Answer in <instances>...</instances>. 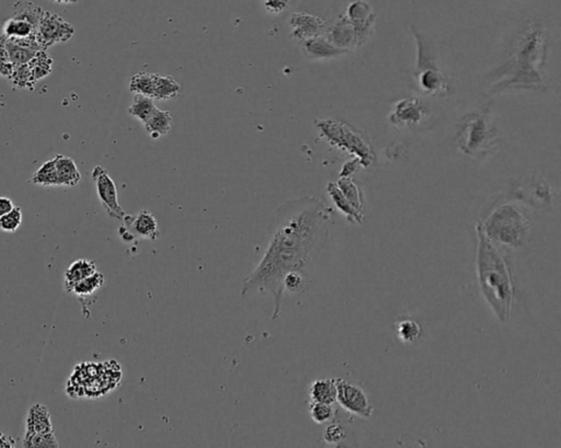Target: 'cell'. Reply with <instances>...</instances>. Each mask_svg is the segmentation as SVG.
<instances>
[{
    "instance_id": "74e56055",
    "label": "cell",
    "mask_w": 561,
    "mask_h": 448,
    "mask_svg": "<svg viewBox=\"0 0 561 448\" xmlns=\"http://www.w3.org/2000/svg\"><path fill=\"white\" fill-rule=\"evenodd\" d=\"M309 285V275L305 274L298 271L289 272L283 279V287L284 291H289L291 294H298L307 289Z\"/></svg>"
},
{
    "instance_id": "8992f818",
    "label": "cell",
    "mask_w": 561,
    "mask_h": 448,
    "mask_svg": "<svg viewBox=\"0 0 561 448\" xmlns=\"http://www.w3.org/2000/svg\"><path fill=\"white\" fill-rule=\"evenodd\" d=\"M315 126L321 138L332 147L352 155L363 168H368L375 162L368 138L349 123L336 119H317Z\"/></svg>"
},
{
    "instance_id": "6da1fadb",
    "label": "cell",
    "mask_w": 561,
    "mask_h": 448,
    "mask_svg": "<svg viewBox=\"0 0 561 448\" xmlns=\"http://www.w3.org/2000/svg\"><path fill=\"white\" fill-rule=\"evenodd\" d=\"M334 214L332 208L314 196L281 204L270 222L267 250L243 279L241 296L269 293L275 301L272 319H279L285 291L283 279L293 271L309 275L311 265L326 247Z\"/></svg>"
},
{
    "instance_id": "3957f363",
    "label": "cell",
    "mask_w": 561,
    "mask_h": 448,
    "mask_svg": "<svg viewBox=\"0 0 561 448\" xmlns=\"http://www.w3.org/2000/svg\"><path fill=\"white\" fill-rule=\"evenodd\" d=\"M477 235V277L481 294L495 317L507 324L512 314L514 284L505 255L476 225Z\"/></svg>"
},
{
    "instance_id": "8fae6325",
    "label": "cell",
    "mask_w": 561,
    "mask_h": 448,
    "mask_svg": "<svg viewBox=\"0 0 561 448\" xmlns=\"http://www.w3.org/2000/svg\"><path fill=\"white\" fill-rule=\"evenodd\" d=\"M93 182L96 186L97 194H98L100 203L103 208L106 210L108 215L116 221L123 222L128 214L123 210L119 202V193L116 190V183L112 178L109 176L102 166H96L93 168L92 174Z\"/></svg>"
},
{
    "instance_id": "9c48e42d",
    "label": "cell",
    "mask_w": 561,
    "mask_h": 448,
    "mask_svg": "<svg viewBox=\"0 0 561 448\" xmlns=\"http://www.w3.org/2000/svg\"><path fill=\"white\" fill-rule=\"evenodd\" d=\"M74 35V25L67 23L66 20L59 17L56 13H52L44 10L42 18L37 25L35 41L39 47L45 51L57 43L69 41Z\"/></svg>"
},
{
    "instance_id": "7402d4cb",
    "label": "cell",
    "mask_w": 561,
    "mask_h": 448,
    "mask_svg": "<svg viewBox=\"0 0 561 448\" xmlns=\"http://www.w3.org/2000/svg\"><path fill=\"white\" fill-rule=\"evenodd\" d=\"M96 272L97 265L95 261L87 259L76 260L65 271V289L69 293L77 283L80 282L83 279H87V277Z\"/></svg>"
},
{
    "instance_id": "d6986e66",
    "label": "cell",
    "mask_w": 561,
    "mask_h": 448,
    "mask_svg": "<svg viewBox=\"0 0 561 448\" xmlns=\"http://www.w3.org/2000/svg\"><path fill=\"white\" fill-rule=\"evenodd\" d=\"M53 430L51 413L47 406L35 404L28 411L25 418V434L51 433Z\"/></svg>"
},
{
    "instance_id": "f1b7e54d",
    "label": "cell",
    "mask_w": 561,
    "mask_h": 448,
    "mask_svg": "<svg viewBox=\"0 0 561 448\" xmlns=\"http://www.w3.org/2000/svg\"><path fill=\"white\" fill-rule=\"evenodd\" d=\"M44 10L31 1L21 0L13 5V18L16 19L25 20L28 23H32L37 28L40 20L42 18Z\"/></svg>"
},
{
    "instance_id": "ffe728a7",
    "label": "cell",
    "mask_w": 561,
    "mask_h": 448,
    "mask_svg": "<svg viewBox=\"0 0 561 448\" xmlns=\"http://www.w3.org/2000/svg\"><path fill=\"white\" fill-rule=\"evenodd\" d=\"M54 162L59 186L74 188L78 186L81 181V174L74 159L65 155H57Z\"/></svg>"
},
{
    "instance_id": "5b68a950",
    "label": "cell",
    "mask_w": 561,
    "mask_h": 448,
    "mask_svg": "<svg viewBox=\"0 0 561 448\" xmlns=\"http://www.w3.org/2000/svg\"><path fill=\"white\" fill-rule=\"evenodd\" d=\"M456 140L467 157L483 160L497 148L499 132L488 113L471 112L464 116Z\"/></svg>"
},
{
    "instance_id": "e575fe53",
    "label": "cell",
    "mask_w": 561,
    "mask_h": 448,
    "mask_svg": "<svg viewBox=\"0 0 561 448\" xmlns=\"http://www.w3.org/2000/svg\"><path fill=\"white\" fill-rule=\"evenodd\" d=\"M10 83L16 89H30L33 90L37 83L33 80L32 74L30 71L29 65H19L13 67V73L10 75Z\"/></svg>"
},
{
    "instance_id": "cb8c5ba5",
    "label": "cell",
    "mask_w": 561,
    "mask_h": 448,
    "mask_svg": "<svg viewBox=\"0 0 561 448\" xmlns=\"http://www.w3.org/2000/svg\"><path fill=\"white\" fill-rule=\"evenodd\" d=\"M172 116L169 111H162L155 109L152 116L144 123L145 130L148 133L152 140H158L162 136H166L171 130Z\"/></svg>"
},
{
    "instance_id": "f35d334b",
    "label": "cell",
    "mask_w": 561,
    "mask_h": 448,
    "mask_svg": "<svg viewBox=\"0 0 561 448\" xmlns=\"http://www.w3.org/2000/svg\"><path fill=\"white\" fill-rule=\"evenodd\" d=\"M23 210L20 206H15L9 213L0 217V231L5 233H15L23 224Z\"/></svg>"
},
{
    "instance_id": "52a82bcc",
    "label": "cell",
    "mask_w": 561,
    "mask_h": 448,
    "mask_svg": "<svg viewBox=\"0 0 561 448\" xmlns=\"http://www.w3.org/2000/svg\"><path fill=\"white\" fill-rule=\"evenodd\" d=\"M112 364V362H111ZM108 368V363H83L75 368L67 382V394L71 398H95L108 394L120 382L121 370Z\"/></svg>"
},
{
    "instance_id": "5bb4252c",
    "label": "cell",
    "mask_w": 561,
    "mask_h": 448,
    "mask_svg": "<svg viewBox=\"0 0 561 448\" xmlns=\"http://www.w3.org/2000/svg\"><path fill=\"white\" fill-rule=\"evenodd\" d=\"M325 35L332 44L348 52L364 44L356 25L346 16L339 18L334 25L327 28Z\"/></svg>"
},
{
    "instance_id": "30bf717a",
    "label": "cell",
    "mask_w": 561,
    "mask_h": 448,
    "mask_svg": "<svg viewBox=\"0 0 561 448\" xmlns=\"http://www.w3.org/2000/svg\"><path fill=\"white\" fill-rule=\"evenodd\" d=\"M336 380L337 402L340 407L361 419H370L374 413V408L370 406L366 392L358 385L350 384L342 378H336Z\"/></svg>"
},
{
    "instance_id": "e0dca14e",
    "label": "cell",
    "mask_w": 561,
    "mask_h": 448,
    "mask_svg": "<svg viewBox=\"0 0 561 448\" xmlns=\"http://www.w3.org/2000/svg\"><path fill=\"white\" fill-rule=\"evenodd\" d=\"M303 52L305 56L309 59H328L334 57L346 55L350 52L346 49H339L336 45L332 44L326 35H319L313 39L306 40L302 42Z\"/></svg>"
},
{
    "instance_id": "7c38bea8",
    "label": "cell",
    "mask_w": 561,
    "mask_h": 448,
    "mask_svg": "<svg viewBox=\"0 0 561 448\" xmlns=\"http://www.w3.org/2000/svg\"><path fill=\"white\" fill-rule=\"evenodd\" d=\"M120 228V236L126 243L142 238L147 241H157L160 236L158 222L154 214L143 210L135 216L126 215Z\"/></svg>"
},
{
    "instance_id": "4fadbf2b",
    "label": "cell",
    "mask_w": 561,
    "mask_h": 448,
    "mask_svg": "<svg viewBox=\"0 0 561 448\" xmlns=\"http://www.w3.org/2000/svg\"><path fill=\"white\" fill-rule=\"evenodd\" d=\"M428 109L423 101L418 98H406L394 103L390 122L396 128H411L421 124L427 119Z\"/></svg>"
},
{
    "instance_id": "8d00e7d4",
    "label": "cell",
    "mask_w": 561,
    "mask_h": 448,
    "mask_svg": "<svg viewBox=\"0 0 561 448\" xmlns=\"http://www.w3.org/2000/svg\"><path fill=\"white\" fill-rule=\"evenodd\" d=\"M308 410L311 420L317 424H325L327 422L332 421L336 416L334 404L310 401Z\"/></svg>"
},
{
    "instance_id": "ab89813d",
    "label": "cell",
    "mask_w": 561,
    "mask_h": 448,
    "mask_svg": "<svg viewBox=\"0 0 561 448\" xmlns=\"http://www.w3.org/2000/svg\"><path fill=\"white\" fill-rule=\"evenodd\" d=\"M346 439V431L339 422L329 424L324 432V441L329 445H337Z\"/></svg>"
},
{
    "instance_id": "44dd1931",
    "label": "cell",
    "mask_w": 561,
    "mask_h": 448,
    "mask_svg": "<svg viewBox=\"0 0 561 448\" xmlns=\"http://www.w3.org/2000/svg\"><path fill=\"white\" fill-rule=\"evenodd\" d=\"M327 192H328L329 196H330L336 207L338 208V211L344 214L349 222L353 224H362L363 222H364L363 212L356 210V208L349 202V200L344 195V193L339 189V186H337V183L329 182V183L327 184Z\"/></svg>"
},
{
    "instance_id": "1f68e13d",
    "label": "cell",
    "mask_w": 561,
    "mask_h": 448,
    "mask_svg": "<svg viewBox=\"0 0 561 448\" xmlns=\"http://www.w3.org/2000/svg\"><path fill=\"white\" fill-rule=\"evenodd\" d=\"M31 183L42 186H59L54 159L47 160L33 174Z\"/></svg>"
},
{
    "instance_id": "836d02e7",
    "label": "cell",
    "mask_w": 561,
    "mask_h": 448,
    "mask_svg": "<svg viewBox=\"0 0 561 448\" xmlns=\"http://www.w3.org/2000/svg\"><path fill=\"white\" fill-rule=\"evenodd\" d=\"M337 186L339 189L344 193L346 199L349 200L356 210L363 212L364 208V201H363L362 193H361L360 188L356 186V182L353 181L352 178H339Z\"/></svg>"
},
{
    "instance_id": "277c9868",
    "label": "cell",
    "mask_w": 561,
    "mask_h": 448,
    "mask_svg": "<svg viewBox=\"0 0 561 448\" xmlns=\"http://www.w3.org/2000/svg\"><path fill=\"white\" fill-rule=\"evenodd\" d=\"M477 225L488 241L502 253L526 247L532 236V222L529 215L513 202L495 206Z\"/></svg>"
},
{
    "instance_id": "f546056e",
    "label": "cell",
    "mask_w": 561,
    "mask_h": 448,
    "mask_svg": "<svg viewBox=\"0 0 561 448\" xmlns=\"http://www.w3.org/2000/svg\"><path fill=\"white\" fill-rule=\"evenodd\" d=\"M104 283H106L104 275L97 271L96 273H93L90 277L77 283L69 293L76 295V296L81 297V298H84V297L91 296V295L95 294L96 291H98L99 289H102Z\"/></svg>"
},
{
    "instance_id": "60d3db41",
    "label": "cell",
    "mask_w": 561,
    "mask_h": 448,
    "mask_svg": "<svg viewBox=\"0 0 561 448\" xmlns=\"http://www.w3.org/2000/svg\"><path fill=\"white\" fill-rule=\"evenodd\" d=\"M13 64L10 61L9 53H8L7 47H6V37L3 35H0V77H7L9 78L10 75L13 71Z\"/></svg>"
},
{
    "instance_id": "ba28073f",
    "label": "cell",
    "mask_w": 561,
    "mask_h": 448,
    "mask_svg": "<svg viewBox=\"0 0 561 448\" xmlns=\"http://www.w3.org/2000/svg\"><path fill=\"white\" fill-rule=\"evenodd\" d=\"M411 31L417 42V67L414 76L420 91L427 96H442L449 91L447 77L440 69L430 42L414 28H411Z\"/></svg>"
},
{
    "instance_id": "4316f807",
    "label": "cell",
    "mask_w": 561,
    "mask_h": 448,
    "mask_svg": "<svg viewBox=\"0 0 561 448\" xmlns=\"http://www.w3.org/2000/svg\"><path fill=\"white\" fill-rule=\"evenodd\" d=\"M181 86L172 76L158 75L155 86L154 100H171L179 97Z\"/></svg>"
},
{
    "instance_id": "bcb514c9",
    "label": "cell",
    "mask_w": 561,
    "mask_h": 448,
    "mask_svg": "<svg viewBox=\"0 0 561 448\" xmlns=\"http://www.w3.org/2000/svg\"><path fill=\"white\" fill-rule=\"evenodd\" d=\"M53 3L59 4V5H69V4H75L78 0H51Z\"/></svg>"
},
{
    "instance_id": "4dcf8cb0",
    "label": "cell",
    "mask_w": 561,
    "mask_h": 448,
    "mask_svg": "<svg viewBox=\"0 0 561 448\" xmlns=\"http://www.w3.org/2000/svg\"><path fill=\"white\" fill-rule=\"evenodd\" d=\"M156 108L157 107L154 103V99L142 95H135L134 101L128 108V112L131 116L138 119L144 124Z\"/></svg>"
},
{
    "instance_id": "b9f144b4",
    "label": "cell",
    "mask_w": 561,
    "mask_h": 448,
    "mask_svg": "<svg viewBox=\"0 0 561 448\" xmlns=\"http://www.w3.org/2000/svg\"><path fill=\"white\" fill-rule=\"evenodd\" d=\"M291 0H263V5L267 13L277 15L287 9Z\"/></svg>"
},
{
    "instance_id": "f6af8a7d",
    "label": "cell",
    "mask_w": 561,
    "mask_h": 448,
    "mask_svg": "<svg viewBox=\"0 0 561 448\" xmlns=\"http://www.w3.org/2000/svg\"><path fill=\"white\" fill-rule=\"evenodd\" d=\"M16 446H17V443L13 436L0 433V448H13Z\"/></svg>"
},
{
    "instance_id": "484cf974",
    "label": "cell",
    "mask_w": 561,
    "mask_h": 448,
    "mask_svg": "<svg viewBox=\"0 0 561 448\" xmlns=\"http://www.w3.org/2000/svg\"><path fill=\"white\" fill-rule=\"evenodd\" d=\"M158 75L159 74L157 73H143V71L133 75L130 81L131 92L154 99L155 86Z\"/></svg>"
},
{
    "instance_id": "603a6c76",
    "label": "cell",
    "mask_w": 561,
    "mask_h": 448,
    "mask_svg": "<svg viewBox=\"0 0 561 448\" xmlns=\"http://www.w3.org/2000/svg\"><path fill=\"white\" fill-rule=\"evenodd\" d=\"M310 401L334 404L337 402L336 378H321L311 382L309 386Z\"/></svg>"
},
{
    "instance_id": "7a4b0ae2",
    "label": "cell",
    "mask_w": 561,
    "mask_h": 448,
    "mask_svg": "<svg viewBox=\"0 0 561 448\" xmlns=\"http://www.w3.org/2000/svg\"><path fill=\"white\" fill-rule=\"evenodd\" d=\"M546 54V30L541 23H532L519 35L510 59L493 75V92L544 91L546 85L542 69Z\"/></svg>"
},
{
    "instance_id": "2e32d148",
    "label": "cell",
    "mask_w": 561,
    "mask_h": 448,
    "mask_svg": "<svg viewBox=\"0 0 561 448\" xmlns=\"http://www.w3.org/2000/svg\"><path fill=\"white\" fill-rule=\"evenodd\" d=\"M346 17L356 25L363 43H366L375 23V13H373L370 4L364 0H356L349 6Z\"/></svg>"
},
{
    "instance_id": "ac0fdd59",
    "label": "cell",
    "mask_w": 561,
    "mask_h": 448,
    "mask_svg": "<svg viewBox=\"0 0 561 448\" xmlns=\"http://www.w3.org/2000/svg\"><path fill=\"white\" fill-rule=\"evenodd\" d=\"M6 47L13 66L28 64L37 55V52L42 49L35 41V37L23 40L6 39Z\"/></svg>"
},
{
    "instance_id": "7bdbcfd3",
    "label": "cell",
    "mask_w": 561,
    "mask_h": 448,
    "mask_svg": "<svg viewBox=\"0 0 561 448\" xmlns=\"http://www.w3.org/2000/svg\"><path fill=\"white\" fill-rule=\"evenodd\" d=\"M360 167H362L361 166L360 162L356 159V158H353L352 160L346 162L344 167H342V169H341L340 172V178H351L353 174L358 171Z\"/></svg>"
},
{
    "instance_id": "83f0119b",
    "label": "cell",
    "mask_w": 561,
    "mask_h": 448,
    "mask_svg": "<svg viewBox=\"0 0 561 448\" xmlns=\"http://www.w3.org/2000/svg\"><path fill=\"white\" fill-rule=\"evenodd\" d=\"M53 64H54V61L47 54V52L43 49L37 52V55L28 63L35 83L51 74L53 71Z\"/></svg>"
},
{
    "instance_id": "d590c367",
    "label": "cell",
    "mask_w": 561,
    "mask_h": 448,
    "mask_svg": "<svg viewBox=\"0 0 561 448\" xmlns=\"http://www.w3.org/2000/svg\"><path fill=\"white\" fill-rule=\"evenodd\" d=\"M23 446L27 448H56L59 447V443L54 432H51V433L25 434Z\"/></svg>"
},
{
    "instance_id": "d4e9b609",
    "label": "cell",
    "mask_w": 561,
    "mask_h": 448,
    "mask_svg": "<svg viewBox=\"0 0 561 448\" xmlns=\"http://www.w3.org/2000/svg\"><path fill=\"white\" fill-rule=\"evenodd\" d=\"M37 27L25 20L10 18L3 28V35L8 40L33 39L35 37Z\"/></svg>"
},
{
    "instance_id": "9a60e30c",
    "label": "cell",
    "mask_w": 561,
    "mask_h": 448,
    "mask_svg": "<svg viewBox=\"0 0 561 448\" xmlns=\"http://www.w3.org/2000/svg\"><path fill=\"white\" fill-rule=\"evenodd\" d=\"M291 37L297 43L325 35L327 25L324 20L307 13H295L289 18Z\"/></svg>"
},
{
    "instance_id": "d6a6232c",
    "label": "cell",
    "mask_w": 561,
    "mask_h": 448,
    "mask_svg": "<svg viewBox=\"0 0 561 448\" xmlns=\"http://www.w3.org/2000/svg\"><path fill=\"white\" fill-rule=\"evenodd\" d=\"M394 331L398 339L406 344L416 342L421 337L422 332L420 325L412 319H402L398 321L394 327Z\"/></svg>"
},
{
    "instance_id": "ee69618b",
    "label": "cell",
    "mask_w": 561,
    "mask_h": 448,
    "mask_svg": "<svg viewBox=\"0 0 561 448\" xmlns=\"http://www.w3.org/2000/svg\"><path fill=\"white\" fill-rule=\"evenodd\" d=\"M13 207H15V204L9 198L0 196V217H3L4 215L9 213Z\"/></svg>"
}]
</instances>
